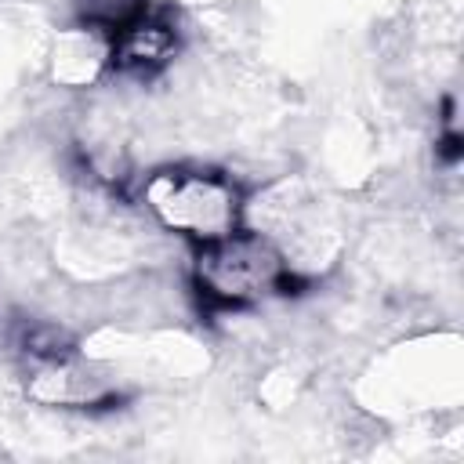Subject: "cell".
Segmentation results:
<instances>
[{"instance_id": "2", "label": "cell", "mask_w": 464, "mask_h": 464, "mask_svg": "<svg viewBox=\"0 0 464 464\" xmlns=\"http://www.w3.org/2000/svg\"><path fill=\"white\" fill-rule=\"evenodd\" d=\"M283 279L279 250L261 236L228 232L210 239L199 257V283L221 304H243L254 294L276 286Z\"/></svg>"}, {"instance_id": "1", "label": "cell", "mask_w": 464, "mask_h": 464, "mask_svg": "<svg viewBox=\"0 0 464 464\" xmlns=\"http://www.w3.org/2000/svg\"><path fill=\"white\" fill-rule=\"evenodd\" d=\"M145 199L163 225L199 236L203 243L228 236L236 225V188L218 174L163 170L145 185Z\"/></svg>"}, {"instance_id": "4", "label": "cell", "mask_w": 464, "mask_h": 464, "mask_svg": "<svg viewBox=\"0 0 464 464\" xmlns=\"http://www.w3.org/2000/svg\"><path fill=\"white\" fill-rule=\"evenodd\" d=\"M145 14V0H80V18L94 33H120Z\"/></svg>"}, {"instance_id": "3", "label": "cell", "mask_w": 464, "mask_h": 464, "mask_svg": "<svg viewBox=\"0 0 464 464\" xmlns=\"http://www.w3.org/2000/svg\"><path fill=\"white\" fill-rule=\"evenodd\" d=\"M109 58H112V65H120L123 72L149 76V72L163 69V65L174 58V29L141 14V18H134L130 25H123L120 33H112Z\"/></svg>"}]
</instances>
